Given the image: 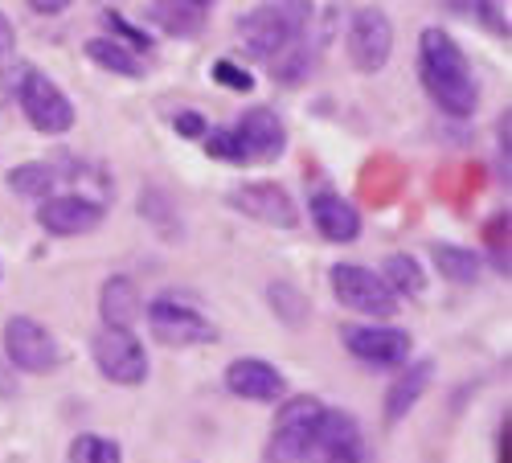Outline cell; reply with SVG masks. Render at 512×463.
Wrapping results in <instances>:
<instances>
[{"label": "cell", "instance_id": "cell-1", "mask_svg": "<svg viewBox=\"0 0 512 463\" xmlns=\"http://www.w3.org/2000/svg\"><path fill=\"white\" fill-rule=\"evenodd\" d=\"M418 62H422V87L443 111L472 115L480 103L476 74L467 66V54L455 46L447 29H422L418 37Z\"/></svg>", "mask_w": 512, "mask_h": 463}, {"label": "cell", "instance_id": "cell-2", "mask_svg": "<svg viewBox=\"0 0 512 463\" xmlns=\"http://www.w3.org/2000/svg\"><path fill=\"white\" fill-rule=\"evenodd\" d=\"M312 5L308 0H263L259 9H250L238 21V37H242V50L250 58H263L275 62L291 41H300L308 29Z\"/></svg>", "mask_w": 512, "mask_h": 463}, {"label": "cell", "instance_id": "cell-3", "mask_svg": "<svg viewBox=\"0 0 512 463\" xmlns=\"http://www.w3.org/2000/svg\"><path fill=\"white\" fill-rule=\"evenodd\" d=\"M320 418H324V402H316V398H291L275 414L271 443H267V463H304L312 455Z\"/></svg>", "mask_w": 512, "mask_h": 463}, {"label": "cell", "instance_id": "cell-4", "mask_svg": "<svg viewBox=\"0 0 512 463\" xmlns=\"http://www.w3.org/2000/svg\"><path fill=\"white\" fill-rule=\"evenodd\" d=\"M21 70V87H17V99H21V111L29 115V123L41 132V136H62L74 128V103L66 99L62 87L33 70V66H17Z\"/></svg>", "mask_w": 512, "mask_h": 463}, {"label": "cell", "instance_id": "cell-5", "mask_svg": "<svg viewBox=\"0 0 512 463\" xmlns=\"http://www.w3.org/2000/svg\"><path fill=\"white\" fill-rule=\"evenodd\" d=\"M91 353H95V365L103 369V377L115 386H140L148 377V353L136 341L132 328H107L103 324L91 341Z\"/></svg>", "mask_w": 512, "mask_h": 463}, {"label": "cell", "instance_id": "cell-6", "mask_svg": "<svg viewBox=\"0 0 512 463\" xmlns=\"http://www.w3.org/2000/svg\"><path fill=\"white\" fill-rule=\"evenodd\" d=\"M332 291L345 308L365 312V316H394L398 312V291H390V283L377 271L357 267V263H336L332 267Z\"/></svg>", "mask_w": 512, "mask_h": 463}, {"label": "cell", "instance_id": "cell-7", "mask_svg": "<svg viewBox=\"0 0 512 463\" xmlns=\"http://www.w3.org/2000/svg\"><path fill=\"white\" fill-rule=\"evenodd\" d=\"M148 328L160 345L168 349H185V345H209V341H218V332H213V324L193 312L189 304L173 300V296H164V300H152L148 308Z\"/></svg>", "mask_w": 512, "mask_h": 463}, {"label": "cell", "instance_id": "cell-8", "mask_svg": "<svg viewBox=\"0 0 512 463\" xmlns=\"http://www.w3.org/2000/svg\"><path fill=\"white\" fill-rule=\"evenodd\" d=\"M5 353L17 369L25 373H54L58 369V341L50 336V328L29 316H13L5 324Z\"/></svg>", "mask_w": 512, "mask_h": 463}, {"label": "cell", "instance_id": "cell-9", "mask_svg": "<svg viewBox=\"0 0 512 463\" xmlns=\"http://www.w3.org/2000/svg\"><path fill=\"white\" fill-rule=\"evenodd\" d=\"M394 50V25L381 9H361L349 25V58L361 74H377L390 62Z\"/></svg>", "mask_w": 512, "mask_h": 463}, {"label": "cell", "instance_id": "cell-10", "mask_svg": "<svg viewBox=\"0 0 512 463\" xmlns=\"http://www.w3.org/2000/svg\"><path fill=\"white\" fill-rule=\"evenodd\" d=\"M340 341H345V349L369 365H402L410 357V332L402 328H381V324H345L340 328Z\"/></svg>", "mask_w": 512, "mask_h": 463}, {"label": "cell", "instance_id": "cell-11", "mask_svg": "<svg viewBox=\"0 0 512 463\" xmlns=\"http://www.w3.org/2000/svg\"><path fill=\"white\" fill-rule=\"evenodd\" d=\"M230 205L238 209V214L263 222V226H279V230H295V222H300V214H295V205L287 197L283 185L275 181H250V185H238L230 193Z\"/></svg>", "mask_w": 512, "mask_h": 463}, {"label": "cell", "instance_id": "cell-12", "mask_svg": "<svg viewBox=\"0 0 512 463\" xmlns=\"http://www.w3.org/2000/svg\"><path fill=\"white\" fill-rule=\"evenodd\" d=\"M37 222L54 238H78V234H91L103 222V205L91 201V197H82V193L46 197L41 209H37Z\"/></svg>", "mask_w": 512, "mask_h": 463}, {"label": "cell", "instance_id": "cell-13", "mask_svg": "<svg viewBox=\"0 0 512 463\" xmlns=\"http://www.w3.org/2000/svg\"><path fill=\"white\" fill-rule=\"evenodd\" d=\"M308 459H320V463H365V439H361L357 418L345 414V410H324Z\"/></svg>", "mask_w": 512, "mask_h": 463}, {"label": "cell", "instance_id": "cell-14", "mask_svg": "<svg viewBox=\"0 0 512 463\" xmlns=\"http://www.w3.org/2000/svg\"><path fill=\"white\" fill-rule=\"evenodd\" d=\"M234 136H238L242 160H275L287 148V128H283V119L271 107H250L238 119Z\"/></svg>", "mask_w": 512, "mask_h": 463}, {"label": "cell", "instance_id": "cell-15", "mask_svg": "<svg viewBox=\"0 0 512 463\" xmlns=\"http://www.w3.org/2000/svg\"><path fill=\"white\" fill-rule=\"evenodd\" d=\"M226 390L234 398H246V402H279L287 394V382L283 373L271 365V361H259V357H238L230 369H226Z\"/></svg>", "mask_w": 512, "mask_h": 463}, {"label": "cell", "instance_id": "cell-16", "mask_svg": "<svg viewBox=\"0 0 512 463\" xmlns=\"http://www.w3.org/2000/svg\"><path fill=\"white\" fill-rule=\"evenodd\" d=\"M312 222L328 242H353L361 238V214L336 193H316L312 197Z\"/></svg>", "mask_w": 512, "mask_h": 463}, {"label": "cell", "instance_id": "cell-17", "mask_svg": "<svg viewBox=\"0 0 512 463\" xmlns=\"http://www.w3.org/2000/svg\"><path fill=\"white\" fill-rule=\"evenodd\" d=\"M99 312L107 328H132L140 316V296H136V283L127 275H111L99 291Z\"/></svg>", "mask_w": 512, "mask_h": 463}, {"label": "cell", "instance_id": "cell-18", "mask_svg": "<svg viewBox=\"0 0 512 463\" xmlns=\"http://www.w3.org/2000/svg\"><path fill=\"white\" fill-rule=\"evenodd\" d=\"M431 377H435V365H431V361L410 365V369L398 377V386H394L390 398H386V418H390V423H402V418L414 410V402L422 398V390L431 386Z\"/></svg>", "mask_w": 512, "mask_h": 463}, {"label": "cell", "instance_id": "cell-19", "mask_svg": "<svg viewBox=\"0 0 512 463\" xmlns=\"http://www.w3.org/2000/svg\"><path fill=\"white\" fill-rule=\"evenodd\" d=\"M54 185H58V173L50 164H41V160H29V164H17L13 173H9V189L17 197H29V201H46L54 197Z\"/></svg>", "mask_w": 512, "mask_h": 463}, {"label": "cell", "instance_id": "cell-20", "mask_svg": "<svg viewBox=\"0 0 512 463\" xmlns=\"http://www.w3.org/2000/svg\"><path fill=\"white\" fill-rule=\"evenodd\" d=\"M431 259L443 271V279H451V283H476L484 275L480 255H472V250H463V246H443L439 242V246H431Z\"/></svg>", "mask_w": 512, "mask_h": 463}, {"label": "cell", "instance_id": "cell-21", "mask_svg": "<svg viewBox=\"0 0 512 463\" xmlns=\"http://www.w3.org/2000/svg\"><path fill=\"white\" fill-rule=\"evenodd\" d=\"M152 17L160 21V29L185 37V33H197L205 25V5H197V0H156Z\"/></svg>", "mask_w": 512, "mask_h": 463}, {"label": "cell", "instance_id": "cell-22", "mask_svg": "<svg viewBox=\"0 0 512 463\" xmlns=\"http://www.w3.org/2000/svg\"><path fill=\"white\" fill-rule=\"evenodd\" d=\"M87 58L99 62V66L111 70V74H127V78H140V74H144V70H140V58L127 50V46H115V41H107V37L87 41Z\"/></svg>", "mask_w": 512, "mask_h": 463}, {"label": "cell", "instance_id": "cell-23", "mask_svg": "<svg viewBox=\"0 0 512 463\" xmlns=\"http://www.w3.org/2000/svg\"><path fill=\"white\" fill-rule=\"evenodd\" d=\"M443 9L463 17V21H472V25H480V29H492L496 37H508V25H504V17L496 9V0H443Z\"/></svg>", "mask_w": 512, "mask_h": 463}, {"label": "cell", "instance_id": "cell-24", "mask_svg": "<svg viewBox=\"0 0 512 463\" xmlns=\"http://www.w3.org/2000/svg\"><path fill=\"white\" fill-rule=\"evenodd\" d=\"M381 279L390 283V291H402V296H422V287H426L422 267H418V259H410V255H390L386 275H381Z\"/></svg>", "mask_w": 512, "mask_h": 463}, {"label": "cell", "instance_id": "cell-25", "mask_svg": "<svg viewBox=\"0 0 512 463\" xmlns=\"http://www.w3.org/2000/svg\"><path fill=\"white\" fill-rule=\"evenodd\" d=\"M119 443L111 439H99V435H82L74 447H70V463H119Z\"/></svg>", "mask_w": 512, "mask_h": 463}, {"label": "cell", "instance_id": "cell-26", "mask_svg": "<svg viewBox=\"0 0 512 463\" xmlns=\"http://www.w3.org/2000/svg\"><path fill=\"white\" fill-rule=\"evenodd\" d=\"M205 140V152L213 156V160H242V148H238V136L234 132H226V128H218V132H205L201 136Z\"/></svg>", "mask_w": 512, "mask_h": 463}, {"label": "cell", "instance_id": "cell-27", "mask_svg": "<svg viewBox=\"0 0 512 463\" xmlns=\"http://www.w3.org/2000/svg\"><path fill=\"white\" fill-rule=\"evenodd\" d=\"M213 82H222V87H230V91H250L254 87V78L242 74L234 62H213Z\"/></svg>", "mask_w": 512, "mask_h": 463}, {"label": "cell", "instance_id": "cell-28", "mask_svg": "<svg viewBox=\"0 0 512 463\" xmlns=\"http://www.w3.org/2000/svg\"><path fill=\"white\" fill-rule=\"evenodd\" d=\"M173 123H177V132H181L185 140H201V136L209 132V128H205V119H201L197 111H181Z\"/></svg>", "mask_w": 512, "mask_h": 463}, {"label": "cell", "instance_id": "cell-29", "mask_svg": "<svg viewBox=\"0 0 512 463\" xmlns=\"http://www.w3.org/2000/svg\"><path fill=\"white\" fill-rule=\"evenodd\" d=\"M70 5H74V0H29V9L41 13V17H58V13H66Z\"/></svg>", "mask_w": 512, "mask_h": 463}, {"label": "cell", "instance_id": "cell-30", "mask_svg": "<svg viewBox=\"0 0 512 463\" xmlns=\"http://www.w3.org/2000/svg\"><path fill=\"white\" fill-rule=\"evenodd\" d=\"M17 46V33H13V21L5 17V13H0V54H9Z\"/></svg>", "mask_w": 512, "mask_h": 463}, {"label": "cell", "instance_id": "cell-31", "mask_svg": "<svg viewBox=\"0 0 512 463\" xmlns=\"http://www.w3.org/2000/svg\"><path fill=\"white\" fill-rule=\"evenodd\" d=\"M197 5H209V0H197Z\"/></svg>", "mask_w": 512, "mask_h": 463}]
</instances>
